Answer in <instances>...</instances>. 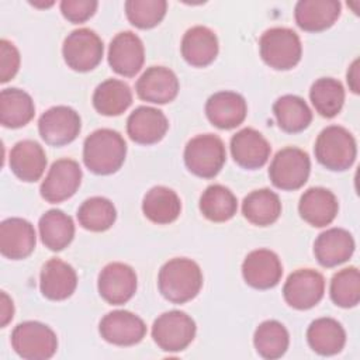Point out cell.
<instances>
[{
  "label": "cell",
  "instance_id": "484cf974",
  "mask_svg": "<svg viewBox=\"0 0 360 360\" xmlns=\"http://www.w3.org/2000/svg\"><path fill=\"white\" fill-rule=\"evenodd\" d=\"M338 0H300L294 17L297 25L308 32H319L335 24L340 15Z\"/></svg>",
  "mask_w": 360,
  "mask_h": 360
},
{
  "label": "cell",
  "instance_id": "277c9868",
  "mask_svg": "<svg viewBox=\"0 0 360 360\" xmlns=\"http://www.w3.org/2000/svg\"><path fill=\"white\" fill-rule=\"evenodd\" d=\"M259 49L264 63L276 70L292 69L302 55L298 34L285 27L267 30L260 37Z\"/></svg>",
  "mask_w": 360,
  "mask_h": 360
},
{
  "label": "cell",
  "instance_id": "7bdbcfd3",
  "mask_svg": "<svg viewBox=\"0 0 360 360\" xmlns=\"http://www.w3.org/2000/svg\"><path fill=\"white\" fill-rule=\"evenodd\" d=\"M13 314H14L13 301L4 291H1V298H0V325H1V328L7 326V323L13 319Z\"/></svg>",
  "mask_w": 360,
  "mask_h": 360
},
{
  "label": "cell",
  "instance_id": "6da1fadb",
  "mask_svg": "<svg viewBox=\"0 0 360 360\" xmlns=\"http://www.w3.org/2000/svg\"><path fill=\"white\" fill-rule=\"evenodd\" d=\"M160 294L173 304H184L193 300L202 287L200 266L187 257H174L166 262L158 276Z\"/></svg>",
  "mask_w": 360,
  "mask_h": 360
},
{
  "label": "cell",
  "instance_id": "5b68a950",
  "mask_svg": "<svg viewBox=\"0 0 360 360\" xmlns=\"http://www.w3.org/2000/svg\"><path fill=\"white\" fill-rule=\"evenodd\" d=\"M226 159L222 139L212 134L191 138L184 149V163L187 169L202 179H212L219 173Z\"/></svg>",
  "mask_w": 360,
  "mask_h": 360
},
{
  "label": "cell",
  "instance_id": "d6a6232c",
  "mask_svg": "<svg viewBox=\"0 0 360 360\" xmlns=\"http://www.w3.org/2000/svg\"><path fill=\"white\" fill-rule=\"evenodd\" d=\"M39 235L42 243L53 252L65 249L75 236L72 218L60 210H49L39 218Z\"/></svg>",
  "mask_w": 360,
  "mask_h": 360
},
{
  "label": "cell",
  "instance_id": "52a82bcc",
  "mask_svg": "<svg viewBox=\"0 0 360 360\" xmlns=\"http://www.w3.org/2000/svg\"><path fill=\"white\" fill-rule=\"evenodd\" d=\"M311 160L307 152L288 146L276 153L269 167L271 183L280 190L301 188L309 176Z\"/></svg>",
  "mask_w": 360,
  "mask_h": 360
},
{
  "label": "cell",
  "instance_id": "74e56055",
  "mask_svg": "<svg viewBox=\"0 0 360 360\" xmlns=\"http://www.w3.org/2000/svg\"><path fill=\"white\" fill-rule=\"evenodd\" d=\"M117 218L114 204L104 197L87 198L77 210L79 224L93 232H103L112 226Z\"/></svg>",
  "mask_w": 360,
  "mask_h": 360
},
{
  "label": "cell",
  "instance_id": "f546056e",
  "mask_svg": "<svg viewBox=\"0 0 360 360\" xmlns=\"http://www.w3.org/2000/svg\"><path fill=\"white\" fill-rule=\"evenodd\" d=\"M35 114L31 96L24 90L10 87L0 93V122L7 128H20L27 125Z\"/></svg>",
  "mask_w": 360,
  "mask_h": 360
},
{
  "label": "cell",
  "instance_id": "b9f144b4",
  "mask_svg": "<svg viewBox=\"0 0 360 360\" xmlns=\"http://www.w3.org/2000/svg\"><path fill=\"white\" fill-rule=\"evenodd\" d=\"M20 68V52L15 45L7 39L0 41V82L11 80Z\"/></svg>",
  "mask_w": 360,
  "mask_h": 360
},
{
  "label": "cell",
  "instance_id": "f1b7e54d",
  "mask_svg": "<svg viewBox=\"0 0 360 360\" xmlns=\"http://www.w3.org/2000/svg\"><path fill=\"white\" fill-rule=\"evenodd\" d=\"M308 345L314 352L322 356L339 353L346 343L343 326L333 318H318L307 330Z\"/></svg>",
  "mask_w": 360,
  "mask_h": 360
},
{
  "label": "cell",
  "instance_id": "ffe728a7",
  "mask_svg": "<svg viewBox=\"0 0 360 360\" xmlns=\"http://www.w3.org/2000/svg\"><path fill=\"white\" fill-rule=\"evenodd\" d=\"M248 112L245 98L235 91H218L205 103V114L212 125L221 129H232L240 125Z\"/></svg>",
  "mask_w": 360,
  "mask_h": 360
},
{
  "label": "cell",
  "instance_id": "cb8c5ba5",
  "mask_svg": "<svg viewBox=\"0 0 360 360\" xmlns=\"http://www.w3.org/2000/svg\"><path fill=\"white\" fill-rule=\"evenodd\" d=\"M11 172L22 181L32 183L41 179L46 167V155L42 146L31 139L17 142L8 158Z\"/></svg>",
  "mask_w": 360,
  "mask_h": 360
},
{
  "label": "cell",
  "instance_id": "1f68e13d",
  "mask_svg": "<svg viewBox=\"0 0 360 360\" xmlns=\"http://www.w3.org/2000/svg\"><path fill=\"white\" fill-rule=\"evenodd\" d=\"M132 103V93L127 83L118 79L101 82L93 94V105L101 114L114 117L122 114Z\"/></svg>",
  "mask_w": 360,
  "mask_h": 360
},
{
  "label": "cell",
  "instance_id": "8992f818",
  "mask_svg": "<svg viewBox=\"0 0 360 360\" xmlns=\"http://www.w3.org/2000/svg\"><path fill=\"white\" fill-rule=\"evenodd\" d=\"M11 346L22 359L46 360L55 354L58 339L55 332L45 323L25 321L14 328L11 333Z\"/></svg>",
  "mask_w": 360,
  "mask_h": 360
},
{
  "label": "cell",
  "instance_id": "44dd1931",
  "mask_svg": "<svg viewBox=\"0 0 360 360\" xmlns=\"http://www.w3.org/2000/svg\"><path fill=\"white\" fill-rule=\"evenodd\" d=\"M169 121L166 115L153 107L141 105L135 108L127 120V132L129 138L141 145L159 142L167 132Z\"/></svg>",
  "mask_w": 360,
  "mask_h": 360
},
{
  "label": "cell",
  "instance_id": "4316f807",
  "mask_svg": "<svg viewBox=\"0 0 360 360\" xmlns=\"http://www.w3.org/2000/svg\"><path fill=\"white\" fill-rule=\"evenodd\" d=\"M181 55L191 66H208L218 55L217 35L202 25H195L187 30L181 39Z\"/></svg>",
  "mask_w": 360,
  "mask_h": 360
},
{
  "label": "cell",
  "instance_id": "e0dca14e",
  "mask_svg": "<svg viewBox=\"0 0 360 360\" xmlns=\"http://www.w3.org/2000/svg\"><path fill=\"white\" fill-rule=\"evenodd\" d=\"M135 90L141 100L155 104H166L176 98L179 93V80L173 70L165 66H150L136 80Z\"/></svg>",
  "mask_w": 360,
  "mask_h": 360
},
{
  "label": "cell",
  "instance_id": "e575fe53",
  "mask_svg": "<svg viewBox=\"0 0 360 360\" xmlns=\"http://www.w3.org/2000/svg\"><path fill=\"white\" fill-rule=\"evenodd\" d=\"M236 197L222 184L208 186L200 197V211L212 222L229 221L236 214Z\"/></svg>",
  "mask_w": 360,
  "mask_h": 360
},
{
  "label": "cell",
  "instance_id": "d590c367",
  "mask_svg": "<svg viewBox=\"0 0 360 360\" xmlns=\"http://www.w3.org/2000/svg\"><path fill=\"white\" fill-rule=\"evenodd\" d=\"M309 98L319 115L332 118L343 107L345 89L342 83L333 77H321L311 86Z\"/></svg>",
  "mask_w": 360,
  "mask_h": 360
},
{
  "label": "cell",
  "instance_id": "8d00e7d4",
  "mask_svg": "<svg viewBox=\"0 0 360 360\" xmlns=\"http://www.w3.org/2000/svg\"><path fill=\"white\" fill-rule=\"evenodd\" d=\"M288 332L278 321H264L255 330L253 343L257 353L269 360L281 357L288 349Z\"/></svg>",
  "mask_w": 360,
  "mask_h": 360
},
{
  "label": "cell",
  "instance_id": "603a6c76",
  "mask_svg": "<svg viewBox=\"0 0 360 360\" xmlns=\"http://www.w3.org/2000/svg\"><path fill=\"white\" fill-rule=\"evenodd\" d=\"M354 252L352 233L342 228H330L319 233L314 243V255L323 267H335L350 259Z\"/></svg>",
  "mask_w": 360,
  "mask_h": 360
},
{
  "label": "cell",
  "instance_id": "3957f363",
  "mask_svg": "<svg viewBox=\"0 0 360 360\" xmlns=\"http://www.w3.org/2000/svg\"><path fill=\"white\" fill-rule=\"evenodd\" d=\"M314 152L322 166L333 172H343L353 165L357 148L353 135L346 128L329 125L318 135Z\"/></svg>",
  "mask_w": 360,
  "mask_h": 360
},
{
  "label": "cell",
  "instance_id": "7a4b0ae2",
  "mask_svg": "<svg viewBox=\"0 0 360 360\" xmlns=\"http://www.w3.org/2000/svg\"><path fill=\"white\" fill-rule=\"evenodd\" d=\"M125 155L127 143L114 129H97L83 143V162L96 174L115 173L122 166Z\"/></svg>",
  "mask_w": 360,
  "mask_h": 360
},
{
  "label": "cell",
  "instance_id": "d4e9b609",
  "mask_svg": "<svg viewBox=\"0 0 360 360\" xmlns=\"http://www.w3.org/2000/svg\"><path fill=\"white\" fill-rule=\"evenodd\" d=\"M339 210L335 194L323 187H311L300 198L298 211L301 218L312 226L329 225Z\"/></svg>",
  "mask_w": 360,
  "mask_h": 360
},
{
  "label": "cell",
  "instance_id": "9c48e42d",
  "mask_svg": "<svg viewBox=\"0 0 360 360\" xmlns=\"http://www.w3.org/2000/svg\"><path fill=\"white\" fill-rule=\"evenodd\" d=\"M103 52V41L89 28L72 31L65 38L62 48L66 65L76 72H89L94 69L101 62Z\"/></svg>",
  "mask_w": 360,
  "mask_h": 360
},
{
  "label": "cell",
  "instance_id": "ac0fdd59",
  "mask_svg": "<svg viewBox=\"0 0 360 360\" xmlns=\"http://www.w3.org/2000/svg\"><path fill=\"white\" fill-rule=\"evenodd\" d=\"M37 243L35 229L27 219L7 218L0 224V252L11 260L28 257Z\"/></svg>",
  "mask_w": 360,
  "mask_h": 360
},
{
  "label": "cell",
  "instance_id": "f35d334b",
  "mask_svg": "<svg viewBox=\"0 0 360 360\" xmlns=\"http://www.w3.org/2000/svg\"><path fill=\"white\" fill-rule=\"evenodd\" d=\"M330 298L342 308L356 307L360 301V274L356 267H346L330 280Z\"/></svg>",
  "mask_w": 360,
  "mask_h": 360
},
{
  "label": "cell",
  "instance_id": "9a60e30c",
  "mask_svg": "<svg viewBox=\"0 0 360 360\" xmlns=\"http://www.w3.org/2000/svg\"><path fill=\"white\" fill-rule=\"evenodd\" d=\"M101 338L117 346H132L146 333L145 322L129 311H112L104 315L98 326Z\"/></svg>",
  "mask_w": 360,
  "mask_h": 360
},
{
  "label": "cell",
  "instance_id": "d6986e66",
  "mask_svg": "<svg viewBox=\"0 0 360 360\" xmlns=\"http://www.w3.org/2000/svg\"><path fill=\"white\" fill-rule=\"evenodd\" d=\"M270 152L267 139L253 128H243L231 138L232 158L243 169L255 170L264 166Z\"/></svg>",
  "mask_w": 360,
  "mask_h": 360
},
{
  "label": "cell",
  "instance_id": "4dcf8cb0",
  "mask_svg": "<svg viewBox=\"0 0 360 360\" xmlns=\"http://www.w3.org/2000/svg\"><path fill=\"white\" fill-rule=\"evenodd\" d=\"M242 214L253 225H271L281 214L280 198L269 188L255 190L245 197L242 202Z\"/></svg>",
  "mask_w": 360,
  "mask_h": 360
},
{
  "label": "cell",
  "instance_id": "8fae6325",
  "mask_svg": "<svg viewBox=\"0 0 360 360\" xmlns=\"http://www.w3.org/2000/svg\"><path fill=\"white\" fill-rule=\"evenodd\" d=\"M323 276L312 269H300L291 273L283 287L285 302L295 309H309L323 297Z\"/></svg>",
  "mask_w": 360,
  "mask_h": 360
},
{
  "label": "cell",
  "instance_id": "836d02e7",
  "mask_svg": "<svg viewBox=\"0 0 360 360\" xmlns=\"http://www.w3.org/2000/svg\"><path fill=\"white\" fill-rule=\"evenodd\" d=\"M273 112L278 127L290 134L304 131L312 121V112L307 103L294 94L277 98L273 104Z\"/></svg>",
  "mask_w": 360,
  "mask_h": 360
},
{
  "label": "cell",
  "instance_id": "2e32d148",
  "mask_svg": "<svg viewBox=\"0 0 360 360\" xmlns=\"http://www.w3.org/2000/svg\"><path fill=\"white\" fill-rule=\"evenodd\" d=\"M245 281L257 290H269L278 284L283 276V266L278 256L269 249L250 252L242 263Z\"/></svg>",
  "mask_w": 360,
  "mask_h": 360
},
{
  "label": "cell",
  "instance_id": "60d3db41",
  "mask_svg": "<svg viewBox=\"0 0 360 360\" xmlns=\"http://www.w3.org/2000/svg\"><path fill=\"white\" fill-rule=\"evenodd\" d=\"M96 0H63L60 1V11L66 20L79 24L87 21L97 10Z\"/></svg>",
  "mask_w": 360,
  "mask_h": 360
},
{
  "label": "cell",
  "instance_id": "ba28073f",
  "mask_svg": "<svg viewBox=\"0 0 360 360\" xmlns=\"http://www.w3.org/2000/svg\"><path fill=\"white\" fill-rule=\"evenodd\" d=\"M195 336V322L181 311H169L156 318L152 326L155 343L165 352L184 350Z\"/></svg>",
  "mask_w": 360,
  "mask_h": 360
},
{
  "label": "cell",
  "instance_id": "4fadbf2b",
  "mask_svg": "<svg viewBox=\"0 0 360 360\" xmlns=\"http://www.w3.org/2000/svg\"><path fill=\"white\" fill-rule=\"evenodd\" d=\"M136 291V274L125 263L112 262L98 274V292L111 305L125 304Z\"/></svg>",
  "mask_w": 360,
  "mask_h": 360
},
{
  "label": "cell",
  "instance_id": "ee69618b",
  "mask_svg": "<svg viewBox=\"0 0 360 360\" xmlns=\"http://www.w3.org/2000/svg\"><path fill=\"white\" fill-rule=\"evenodd\" d=\"M347 83H349V87L353 93L357 94L360 91V87H359V59H356L347 70Z\"/></svg>",
  "mask_w": 360,
  "mask_h": 360
},
{
  "label": "cell",
  "instance_id": "83f0119b",
  "mask_svg": "<svg viewBox=\"0 0 360 360\" xmlns=\"http://www.w3.org/2000/svg\"><path fill=\"white\" fill-rule=\"evenodd\" d=\"M142 211L149 221L159 225H166L176 221L180 215L181 201L172 188L156 186L145 194Z\"/></svg>",
  "mask_w": 360,
  "mask_h": 360
},
{
  "label": "cell",
  "instance_id": "7402d4cb",
  "mask_svg": "<svg viewBox=\"0 0 360 360\" xmlns=\"http://www.w3.org/2000/svg\"><path fill=\"white\" fill-rule=\"evenodd\" d=\"M77 285L75 269L60 259L48 260L41 270L39 288L44 297L52 301L69 298Z\"/></svg>",
  "mask_w": 360,
  "mask_h": 360
},
{
  "label": "cell",
  "instance_id": "7c38bea8",
  "mask_svg": "<svg viewBox=\"0 0 360 360\" xmlns=\"http://www.w3.org/2000/svg\"><path fill=\"white\" fill-rule=\"evenodd\" d=\"M82 181V169L73 159H59L52 163L41 184V197L48 202H62L70 198Z\"/></svg>",
  "mask_w": 360,
  "mask_h": 360
},
{
  "label": "cell",
  "instance_id": "5bb4252c",
  "mask_svg": "<svg viewBox=\"0 0 360 360\" xmlns=\"http://www.w3.org/2000/svg\"><path fill=\"white\" fill-rule=\"evenodd\" d=\"M145 62V49L141 38L131 32L117 34L108 48V63L111 69L125 77L135 76Z\"/></svg>",
  "mask_w": 360,
  "mask_h": 360
},
{
  "label": "cell",
  "instance_id": "30bf717a",
  "mask_svg": "<svg viewBox=\"0 0 360 360\" xmlns=\"http://www.w3.org/2000/svg\"><path fill=\"white\" fill-rule=\"evenodd\" d=\"M82 121L79 114L68 105H55L46 110L38 120L41 138L52 146L68 145L80 132Z\"/></svg>",
  "mask_w": 360,
  "mask_h": 360
},
{
  "label": "cell",
  "instance_id": "ab89813d",
  "mask_svg": "<svg viewBox=\"0 0 360 360\" xmlns=\"http://www.w3.org/2000/svg\"><path fill=\"white\" fill-rule=\"evenodd\" d=\"M167 10L165 0H128L125 1V14L132 25L141 30L158 25Z\"/></svg>",
  "mask_w": 360,
  "mask_h": 360
}]
</instances>
